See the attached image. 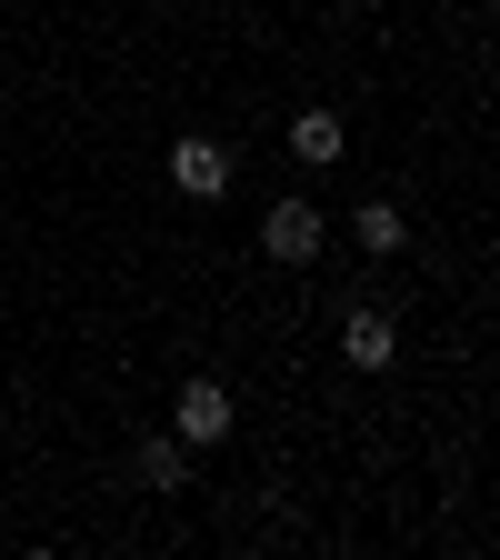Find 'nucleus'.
<instances>
[{"label": "nucleus", "instance_id": "nucleus-1", "mask_svg": "<svg viewBox=\"0 0 500 560\" xmlns=\"http://www.w3.org/2000/svg\"><path fill=\"white\" fill-rule=\"evenodd\" d=\"M171 190H181V200H221V190H231V151H221L210 130H181V140H171Z\"/></svg>", "mask_w": 500, "mask_h": 560}, {"label": "nucleus", "instance_id": "nucleus-2", "mask_svg": "<svg viewBox=\"0 0 500 560\" xmlns=\"http://www.w3.org/2000/svg\"><path fill=\"white\" fill-rule=\"evenodd\" d=\"M260 250L291 260V270L321 260V210H311V200H270V210H260Z\"/></svg>", "mask_w": 500, "mask_h": 560}, {"label": "nucleus", "instance_id": "nucleus-3", "mask_svg": "<svg viewBox=\"0 0 500 560\" xmlns=\"http://www.w3.org/2000/svg\"><path fill=\"white\" fill-rule=\"evenodd\" d=\"M171 420H181V441H190V451H210V441H231V420H241V410H231V390H221V381H181Z\"/></svg>", "mask_w": 500, "mask_h": 560}, {"label": "nucleus", "instance_id": "nucleus-4", "mask_svg": "<svg viewBox=\"0 0 500 560\" xmlns=\"http://www.w3.org/2000/svg\"><path fill=\"white\" fill-rule=\"evenodd\" d=\"M340 361H350V371H391V361H400L391 311H350V320H340Z\"/></svg>", "mask_w": 500, "mask_h": 560}, {"label": "nucleus", "instance_id": "nucleus-5", "mask_svg": "<svg viewBox=\"0 0 500 560\" xmlns=\"http://www.w3.org/2000/svg\"><path fill=\"white\" fill-rule=\"evenodd\" d=\"M350 241H361V250H381V260H391V250L410 241V221H400V200H361V210H350Z\"/></svg>", "mask_w": 500, "mask_h": 560}, {"label": "nucleus", "instance_id": "nucleus-6", "mask_svg": "<svg viewBox=\"0 0 500 560\" xmlns=\"http://www.w3.org/2000/svg\"><path fill=\"white\" fill-rule=\"evenodd\" d=\"M291 161H311V171L340 161V110H301V120H291Z\"/></svg>", "mask_w": 500, "mask_h": 560}, {"label": "nucleus", "instance_id": "nucleus-7", "mask_svg": "<svg viewBox=\"0 0 500 560\" xmlns=\"http://www.w3.org/2000/svg\"><path fill=\"white\" fill-rule=\"evenodd\" d=\"M140 480H151V490H190V441L171 431V441H140V460H130Z\"/></svg>", "mask_w": 500, "mask_h": 560}]
</instances>
